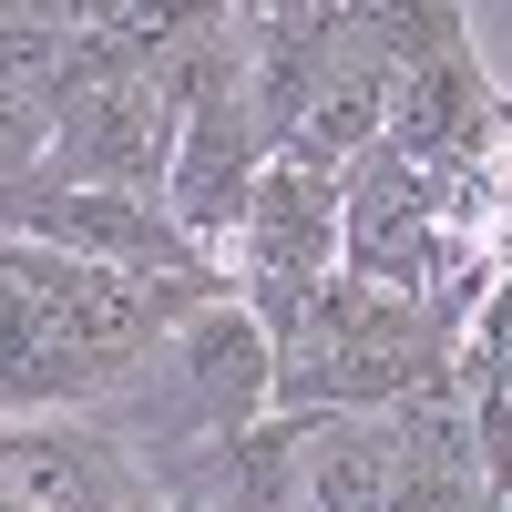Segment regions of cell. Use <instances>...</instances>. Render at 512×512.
Returning a JSON list of instances; mask_svg holds the SVG:
<instances>
[{
    "label": "cell",
    "instance_id": "7",
    "mask_svg": "<svg viewBox=\"0 0 512 512\" xmlns=\"http://www.w3.org/2000/svg\"><path fill=\"white\" fill-rule=\"evenodd\" d=\"M482 256L441 246V185L420 175V164H400L390 144H369L349 175H338V277H369L390 297H431L451 267H482Z\"/></svg>",
    "mask_w": 512,
    "mask_h": 512
},
{
    "label": "cell",
    "instance_id": "8",
    "mask_svg": "<svg viewBox=\"0 0 512 512\" xmlns=\"http://www.w3.org/2000/svg\"><path fill=\"white\" fill-rule=\"evenodd\" d=\"M0 502L21 512H164V492L103 420L52 410V420H0Z\"/></svg>",
    "mask_w": 512,
    "mask_h": 512
},
{
    "label": "cell",
    "instance_id": "10",
    "mask_svg": "<svg viewBox=\"0 0 512 512\" xmlns=\"http://www.w3.org/2000/svg\"><path fill=\"white\" fill-rule=\"evenodd\" d=\"M451 379H461V400H472L482 482H492V502L512 512V267H492L482 308L461 318V338H451Z\"/></svg>",
    "mask_w": 512,
    "mask_h": 512
},
{
    "label": "cell",
    "instance_id": "4",
    "mask_svg": "<svg viewBox=\"0 0 512 512\" xmlns=\"http://www.w3.org/2000/svg\"><path fill=\"white\" fill-rule=\"evenodd\" d=\"M277 164L267 103H256V52H246V11H205L195 72H185V134H175V175H164V216L185 226L205 267H226V246L246 226L256 175Z\"/></svg>",
    "mask_w": 512,
    "mask_h": 512
},
{
    "label": "cell",
    "instance_id": "9",
    "mask_svg": "<svg viewBox=\"0 0 512 512\" xmlns=\"http://www.w3.org/2000/svg\"><path fill=\"white\" fill-rule=\"evenodd\" d=\"M502 93H492V72L472 52V31H451L431 41L410 72H400V93H390V144L400 164H420V175H472V164H502Z\"/></svg>",
    "mask_w": 512,
    "mask_h": 512
},
{
    "label": "cell",
    "instance_id": "13",
    "mask_svg": "<svg viewBox=\"0 0 512 512\" xmlns=\"http://www.w3.org/2000/svg\"><path fill=\"white\" fill-rule=\"evenodd\" d=\"M0 512H21V502H0Z\"/></svg>",
    "mask_w": 512,
    "mask_h": 512
},
{
    "label": "cell",
    "instance_id": "12",
    "mask_svg": "<svg viewBox=\"0 0 512 512\" xmlns=\"http://www.w3.org/2000/svg\"><path fill=\"white\" fill-rule=\"evenodd\" d=\"M164 512H236V502H205V492H175V502H164Z\"/></svg>",
    "mask_w": 512,
    "mask_h": 512
},
{
    "label": "cell",
    "instance_id": "5",
    "mask_svg": "<svg viewBox=\"0 0 512 512\" xmlns=\"http://www.w3.org/2000/svg\"><path fill=\"white\" fill-rule=\"evenodd\" d=\"M226 277L246 297V318L287 338L297 318H308V297L338 277V175H318V164H267L246 195V226L226 246Z\"/></svg>",
    "mask_w": 512,
    "mask_h": 512
},
{
    "label": "cell",
    "instance_id": "6",
    "mask_svg": "<svg viewBox=\"0 0 512 512\" xmlns=\"http://www.w3.org/2000/svg\"><path fill=\"white\" fill-rule=\"evenodd\" d=\"M0 236L82 256V267H113V277H144V287H205V277H226V267H205V256L185 246V226L164 216L154 195H82V185H41L31 175V185L0 195Z\"/></svg>",
    "mask_w": 512,
    "mask_h": 512
},
{
    "label": "cell",
    "instance_id": "11",
    "mask_svg": "<svg viewBox=\"0 0 512 512\" xmlns=\"http://www.w3.org/2000/svg\"><path fill=\"white\" fill-rule=\"evenodd\" d=\"M72 62H82V21H72V11H31V0L0 11V82H11V93L62 103Z\"/></svg>",
    "mask_w": 512,
    "mask_h": 512
},
{
    "label": "cell",
    "instance_id": "3",
    "mask_svg": "<svg viewBox=\"0 0 512 512\" xmlns=\"http://www.w3.org/2000/svg\"><path fill=\"white\" fill-rule=\"evenodd\" d=\"M431 369H451V328H431L420 297H390V287H369V277H328L308 297V318L277 338V410L287 420L390 410Z\"/></svg>",
    "mask_w": 512,
    "mask_h": 512
},
{
    "label": "cell",
    "instance_id": "1",
    "mask_svg": "<svg viewBox=\"0 0 512 512\" xmlns=\"http://www.w3.org/2000/svg\"><path fill=\"white\" fill-rule=\"evenodd\" d=\"M205 297H236L226 277L205 287H144L82 256L0 236V420H52V410H103L123 379L154 359V338Z\"/></svg>",
    "mask_w": 512,
    "mask_h": 512
},
{
    "label": "cell",
    "instance_id": "2",
    "mask_svg": "<svg viewBox=\"0 0 512 512\" xmlns=\"http://www.w3.org/2000/svg\"><path fill=\"white\" fill-rule=\"evenodd\" d=\"M267 410H277V338L246 318V297H205V308H185L154 338V359L82 420H103L164 492H216L226 451Z\"/></svg>",
    "mask_w": 512,
    "mask_h": 512
}]
</instances>
